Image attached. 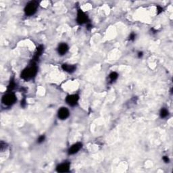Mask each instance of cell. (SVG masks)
I'll return each instance as SVG.
<instances>
[{"label": "cell", "mask_w": 173, "mask_h": 173, "mask_svg": "<svg viewBox=\"0 0 173 173\" xmlns=\"http://www.w3.org/2000/svg\"><path fill=\"white\" fill-rule=\"evenodd\" d=\"M37 73V67L35 64L31 65L26 69H25L21 73V78L24 80L28 81L33 79Z\"/></svg>", "instance_id": "1"}, {"label": "cell", "mask_w": 173, "mask_h": 173, "mask_svg": "<svg viewBox=\"0 0 173 173\" xmlns=\"http://www.w3.org/2000/svg\"><path fill=\"white\" fill-rule=\"evenodd\" d=\"M39 3L36 1H32L28 2L24 7V12L27 16H32L35 14L38 8Z\"/></svg>", "instance_id": "2"}, {"label": "cell", "mask_w": 173, "mask_h": 173, "mask_svg": "<svg viewBox=\"0 0 173 173\" xmlns=\"http://www.w3.org/2000/svg\"><path fill=\"white\" fill-rule=\"evenodd\" d=\"M16 96L14 93L9 92L2 97L1 102H2L3 104L5 105V106H9L14 104V103L16 102Z\"/></svg>", "instance_id": "3"}, {"label": "cell", "mask_w": 173, "mask_h": 173, "mask_svg": "<svg viewBox=\"0 0 173 173\" xmlns=\"http://www.w3.org/2000/svg\"><path fill=\"white\" fill-rule=\"evenodd\" d=\"M88 21V16L81 9H79L77 12V22L79 24H83L87 22Z\"/></svg>", "instance_id": "4"}, {"label": "cell", "mask_w": 173, "mask_h": 173, "mask_svg": "<svg viewBox=\"0 0 173 173\" xmlns=\"http://www.w3.org/2000/svg\"><path fill=\"white\" fill-rule=\"evenodd\" d=\"M79 100V97L77 94L74 95H70L68 96L66 98V102L69 106H75L77 104L78 101Z\"/></svg>", "instance_id": "5"}, {"label": "cell", "mask_w": 173, "mask_h": 173, "mask_svg": "<svg viewBox=\"0 0 173 173\" xmlns=\"http://www.w3.org/2000/svg\"><path fill=\"white\" fill-rule=\"evenodd\" d=\"M70 115V112L69 109L64 107H62L58 110V116L60 119L61 120H66L69 117Z\"/></svg>", "instance_id": "6"}, {"label": "cell", "mask_w": 173, "mask_h": 173, "mask_svg": "<svg viewBox=\"0 0 173 173\" xmlns=\"http://www.w3.org/2000/svg\"><path fill=\"white\" fill-rule=\"evenodd\" d=\"M82 147H83V144L81 143H75V144L73 145L71 147H70L69 151H68V153H69V155L75 154V153H77L78 151L82 148Z\"/></svg>", "instance_id": "7"}, {"label": "cell", "mask_w": 173, "mask_h": 173, "mask_svg": "<svg viewBox=\"0 0 173 173\" xmlns=\"http://www.w3.org/2000/svg\"><path fill=\"white\" fill-rule=\"evenodd\" d=\"M70 166H71L70 162H64L57 166L56 170H57V172H69L70 170Z\"/></svg>", "instance_id": "8"}, {"label": "cell", "mask_w": 173, "mask_h": 173, "mask_svg": "<svg viewBox=\"0 0 173 173\" xmlns=\"http://www.w3.org/2000/svg\"><path fill=\"white\" fill-rule=\"evenodd\" d=\"M68 51H69V45L66 43H63L59 45L58 47V54L60 55H64L65 54L67 53Z\"/></svg>", "instance_id": "9"}, {"label": "cell", "mask_w": 173, "mask_h": 173, "mask_svg": "<svg viewBox=\"0 0 173 173\" xmlns=\"http://www.w3.org/2000/svg\"><path fill=\"white\" fill-rule=\"evenodd\" d=\"M62 68L64 71L67 72V73H73L76 71V69H77V67H76L75 65L68 64H62Z\"/></svg>", "instance_id": "10"}, {"label": "cell", "mask_w": 173, "mask_h": 173, "mask_svg": "<svg viewBox=\"0 0 173 173\" xmlns=\"http://www.w3.org/2000/svg\"><path fill=\"white\" fill-rule=\"evenodd\" d=\"M109 77H110V81H111L112 82H114V81H115L116 79H118V75L116 73V72H112V73H111L110 74V75H109Z\"/></svg>", "instance_id": "11"}, {"label": "cell", "mask_w": 173, "mask_h": 173, "mask_svg": "<svg viewBox=\"0 0 173 173\" xmlns=\"http://www.w3.org/2000/svg\"><path fill=\"white\" fill-rule=\"evenodd\" d=\"M160 114V117L161 118H164L167 117V116H168V110H167V109H166V108H162V110H161Z\"/></svg>", "instance_id": "12"}, {"label": "cell", "mask_w": 173, "mask_h": 173, "mask_svg": "<svg viewBox=\"0 0 173 173\" xmlns=\"http://www.w3.org/2000/svg\"><path fill=\"white\" fill-rule=\"evenodd\" d=\"M45 139V135H41L37 139V143H41L44 141Z\"/></svg>", "instance_id": "13"}, {"label": "cell", "mask_w": 173, "mask_h": 173, "mask_svg": "<svg viewBox=\"0 0 173 173\" xmlns=\"http://www.w3.org/2000/svg\"><path fill=\"white\" fill-rule=\"evenodd\" d=\"M136 38V34L134 33H132L129 36V40L130 41H134Z\"/></svg>", "instance_id": "14"}, {"label": "cell", "mask_w": 173, "mask_h": 173, "mask_svg": "<svg viewBox=\"0 0 173 173\" xmlns=\"http://www.w3.org/2000/svg\"><path fill=\"white\" fill-rule=\"evenodd\" d=\"M6 147H7L6 143L3 142V141H1V151H3V149L6 148Z\"/></svg>", "instance_id": "15"}, {"label": "cell", "mask_w": 173, "mask_h": 173, "mask_svg": "<svg viewBox=\"0 0 173 173\" xmlns=\"http://www.w3.org/2000/svg\"><path fill=\"white\" fill-rule=\"evenodd\" d=\"M163 160H164V162H166V163H168L169 161H170L168 156H164V157H163Z\"/></svg>", "instance_id": "16"}, {"label": "cell", "mask_w": 173, "mask_h": 173, "mask_svg": "<svg viewBox=\"0 0 173 173\" xmlns=\"http://www.w3.org/2000/svg\"><path fill=\"white\" fill-rule=\"evenodd\" d=\"M143 56V53L142 52H139V53H138V57H139V58L142 57Z\"/></svg>", "instance_id": "17"}, {"label": "cell", "mask_w": 173, "mask_h": 173, "mask_svg": "<svg viewBox=\"0 0 173 173\" xmlns=\"http://www.w3.org/2000/svg\"><path fill=\"white\" fill-rule=\"evenodd\" d=\"M25 105H26V102H25V100H24L22 101V102H21V106L24 107Z\"/></svg>", "instance_id": "18"}]
</instances>
